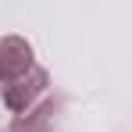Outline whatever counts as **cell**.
Here are the masks:
<instances>
[{"instance_id":"cell-1","label":"cell","mask_w":132,"mask_h":132,"mask_svg":"<svg viewBox=\"0 0 132 132\" xmlns=\"http://www.w3.org/2000/svg\"><path fill=\"white\" fill-rule=\"evenodd\" d=\"M46 82H50V75H46V68H39V64H32L25 75L11 79V82H4V104H7V111H14V114L22 118L25 111L36 104V96L46 89Z\"/></svg>"},{"instance_id":"cell-2","label":"cell","mask_w":132,"mask_h":132,"mask_svg":"<svg viewBox=\"0 0 132 132\" xmlns=\"http://www.w3.org/2000/svg\"><path fill=\"white\" fill-rule=\"evenodd\" d=\"M32 68V43L22 36H4L0 39V79L11 82Z\"/></svg>"},{"instance_id":"cell-3","label":"cell","mask_w":132,"mask_h":132,"mask_svg":"<svg viewBox=\"0 0 132 132\" xmlns=\"http://www.w3.org/2000/svg\"><path fill=\"white\" fill-rule=\"evenodd\" d=\"M50 114H54V104H43L32 114H22V118H14V132H46V118Z\"/></svg>"}]
</instances>
